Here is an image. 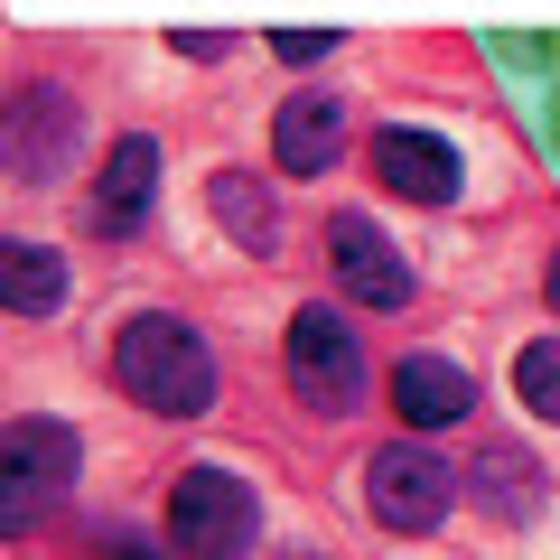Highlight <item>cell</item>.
I'll use <instances>...</instances> for the list:
<instances>
[{
    "instance_id": "ffe728a7",
    "label": "cell",
    "mask_w": 560,
    "mask_h": 560,
    "mask_svg": "<svg viewBox=\"0 0 560 560\" xmlns=\"http://www.w3.org/2000/svg\"><path fill=\"white\" fill-rule=\"evenodd\" d=\"M551 140H560V113H551Z\"/></svg>"
},
{
    "instance_id": "9c48e42d",
    "label": "cell",
    "mask_w": 560,
    "mask_h": 560,
    "mask_svg": "<svg viewBox=\"0 0 560 560\" xmlns=\"http://www.w3.org/2000/svg\"><path fill=\"white\" fill-rule=\"evenodd\" d=\"M150 206H160V140H150V131H121L113 160H103V178H94L84 224H94L103 243H131L140 224H150Z\"/></svg>"
},
{
    "instance_id": "ac0fdd59",
    "label": "cell",
    "mask_w": 560,
    "mask_h": 560,
    "mask_svg": "<svg viewBox=\"0 0 560 560\" xmlns=\"http://www.w3.org/2000/svg\"><path fill=\"white\" fill-rule=\"evenodd\" d=\"M178 57H197V66H215V57H224V28H178Z\"/></svg>"
},
{
    "instance_id": "30bf717a",
    "label": "cell",
    "mask_w": 560,
    "mask_h": 560,
    "mask_svg": "<svg viewBox=\"0 0 560 560\" xmlns=\"http://www.w3.org/2000/svg\"><path fill=\"white\" fill-rule=\"evenodd\" d=\"M346 140H355V113H346L337 94H290L271 113V160L280 178H327V168L346 160Z\"/></svg>"
},
{
    "instance_id": "d6986e66",
    "label": "cell",
    "mask_w": 560,
    "mask_h": 560,
    "mask_svg": "<svg viewBox=\"0 0 560 560\" xmlns=\"http://www.w3.org/2000/svg\"><path fill=\"white\" fill-rule=\"evenodd\" d=\"M541 300H551V318H560V253H551V271H541Z\"/></svg>"
},
{
    "instance_id": "2e32d148",
    "label": "cell",
    "mask_w": 560,
    "mask_h": 560,
    "mask_svg": "<svg viewBox=\"0 0 560 560\" xmlns=\"http://www.w3.org/2000/svg\"><path fill=\"white\" fill-rule=\"evenodd\" d=\"M271 47H280V66H318V57H337L346 38H337V28H280Z\"/></svg>"
},
{
    "instance_id": "7a4b0ae2",
    "label": "cell",
    "mask_w": 560,
    "mask_h": 560,
    "mask_svg": "<svg viewBox=\"0 0 560 560\" xmlns=\"http://www.w3.org/2000/svg\"><path fill=\"white\" fill-rule=\"evenodd\" d=\"M364 383H374V364H364L355 318L327 308V300H308L300 318H290V393L318 420H346V411H364Z\"/></svg>"
},
{
    "instance_id": "6da1fadb",
    "label": "cell",
    "mask_w": 560,
    "mask_h": 560,
    "mask_svg": "<svg viewBox=\"0 0 560 560\" xmlns=\"http://www.w3.org/2000/svg\"><path fill=\"white\" fill-rule=\"evenodd\" d=\"M113 383L150 420H197V411H215V346L178 308H140L113 337Z\"/></svg>"
},
{
    "instance_id": "ba28073f",
    "label": "cell",
    "mask_w": 560,
    "mask_h": 560,
    "mask_svg": "<svg viewBox=\"0 0 560 560\" xmlns=\"http://www.w3.org/2000/svg\"><path fill=\"white\" fill-rule=\"evenodd\" d=\"M364 160H374V178L393 187V197L411 206H458V150H448L440 131H411V121H383L374 140H364Z\"/></svg>"
},
{
    "instance_id": "3957f363",
    "label": "cell",
    "mask_w": 560,
    "mask_h": 560,
    "mask_svg": "<svg viewBox=\"0 0 560 560\" xmlns=\"http://www.w3.org/2000/svg\"><path fill=\"white\" fill-rule=\"evenodd\" d=\"M168 541L187 560H243L261 541V495L234 477V467H187L168 486Z\"/></svg>"
},
{
    "instance_id": "8fae6325",
    "label": "cell",
    "mask_w": 560,
    "mask_h": 560,
    "mask_svg": "<svg viewBox=\"0 0 560 560\" xmlns=\"http://www.w3.org/2000/svg\"><path fill=\"white\" fill-rule=\"evenodd\" d=\"M393 411L411 420V430H458L467 411H477V383H467V364H448V355H401L393 364Z\"/></svg>"
},
{
    "instance_id": "7c38bea8",
    "label": "cell",
    "mask_w": 560,
    "mask_h": 560,
    "mask_svg": "<svg viewBox=\"0 0 560 560\" xmlns=\"http://www.w3.org/2000/svg\"><path fill=\"white\" fill-rule=\"evenodd\" d=\"M206 215H215L243 253H261V261L280 253V187L253 178V168H215V178H206Z\"/></svg>"
},
{
    "instance_id": "5b68a950",
    "label": "cell",
    "mask_w": 560,
    "mask_h": 560,
    "mask_svg": "<svg viewBox=\"0 0 560 560\" xmlns=\"http://www.w3.org/2000/svg\"><path fill=\"white\" fill-rule=\"evenodd\" d=\"M75 458H84V440L66 430V420L20 411L10 430H0V523H10V533H28V523H38L47 504L75 486Z\"/></svg>"
},
{
    "instance_id": "5bb4252c",
    "label": "cell",
    "mask_w": 560,
    "mask_h": 560,
    "mask_svg": "<svg viewBox=\"0 0 560 560\" xmlns=\"http://www.w3.org/2000/svg\"><path fill=\"white\" fill-rule=\"evenodd\" d=\"M467 495L486 504V514L495 523H533L541 514V467H533V448H477V458H467Z\"/></svg>"
},
{
    "instance_id": "8992f818",
    "label": "cell",
    "mask_w": 560,
    "mask_h": 560,
    "mask_svg": "<svg viewBox=\"0 0 560 560\" xmlns=\"http://www.w3.org/2000/svg\"><path fill=\"white\" fill-rule=\"evenodd\" d=\"M84 150V103L66 94L57 75H28L20 94H10V131H0V160H10V178L20 187H47L66 178Z\"/></svg>"
},
{
    "instance_id": "9a60e30c",
    "label": "cell",
    "mask_w": 560,
    "mask_h": 560,
    "mask_svg": "<svg viewBox=\"0 0 560 560\" xmlns=\"http://www.w3.org/2000/svg\"><path fill=\"white\" fill-rule=\"evenodd\" d=\"M514 393H523L533 420H560V337H533L514 355Z\"/></svg>"
},
{
    "instance_id": "277c9868",
    "label": "cell",
    "mask_w": 560,
    "mask_h": 560,
    "mask_svg": "<svg viewBox=\"0 0 560 560\" xmlns=\"http://www.w3.org/2000/svg\"><path fill=\"white\" fill-rule=\"evenodd\" d=\"M458 486L467 477L430 448V430H411V440H393V448L364 458V504H374L383 533H440V514L458 504Z\"/></svg>"
},
{
    "instance_id": "52a82bcc",
    "label": "cell",
    "mask_w": 560,
    "mask_h": 560,
    "mask_svg": "<svg viewBox=\"0 0 560 560\" xmlns=\"http://www.w3.org/2000/svg\"><path fill=\"white\" fill-rule=\"evenodd\" d=\"M327 271H337V290L355 308H411V290H420L374 215H327Z\"/></svg>"
},
{
    "instance_id": "4fadbf2b",
    "label": "cell",
    "mask_w": 560,
    "mask_h": 560,
    "mask_svg": "<svg viewBox=\"0 0 560 560\" xmlns=\"http://www.w3.org/2000/svg\"><path fill=\"white\" fill-rule=\"evenodd\" d=\"M0 300H10V318H57V308H66L57 243H38V234H10V243H0Z\"/></svg>"
},
{
    "instance_id": "e0dca14e",
    "label": "cell",
    "mask_w": 560,
    "mask_h": 560,
    "mask_svg": "<svg viewBox=\"0 0 560 560\" xmlns=\"http://www.w3.org/2000/svg\"><path fill=\"white\" fill-rule=\"evenodd\" d=\"M504 66H560V38H495Z\"/></svg>"
}]
</instances>
